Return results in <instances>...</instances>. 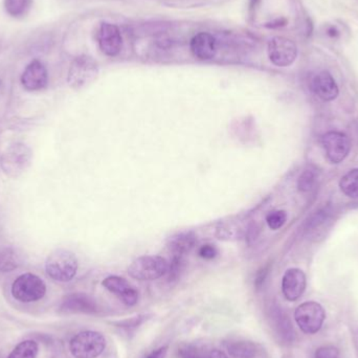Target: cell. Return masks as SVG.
I'll return each instance as SVG.
<instances>
[{
  "label": "cell",
  "instance_id": "obj_1",
  "mask_svg": "<svg viewBox=\"0 0 358 358\" xmlns=\"http://www.w3.org/2000/svg\"><path fill=\"white\" fill-rule=\"evenodd\" d=\"M45 271L55 281L62 283L71 281L77 275V257L71 250H56L46 259Z\"/></svg>",
  "mask_w": 358,
  "mask_h": 358
},
{
  "label": "cell",
  "instance_id": "obj_2",
  "mask_svg": "<svg viewBox=\"0 0 358 358\" xmlns=\"http://www.w3.org/2000/svg\"><path fill=\"white\" fill-rule=\"evenodd\" d=\"M33 162V151L22 143L10 145L0 157V167L6 176L17 178L22 176Z\"/></svg>",
  "mask_w": 358,
  "mask_h": 358
},
{
  "label": "cell",
  "instance_id": "obj_3",
  "mask_svg": "<svg viewBox=\"0 0 358 358\" xmlns=\"http://www.w3.org/2000/svg\"><path fill=\"white\" fill-rule=\"evenodd\" d=\"M106 348V340L100 332H79L71 338L69 350L75 358H98Z\"/></svg>",
  "mask_w": 358,
  "mask_h": 358
},
{
  "label": "cell",
  "instance_id": "obj_4",
  "mask_svg": "<svg viewBox=\"0 0 358 358\" xmlns=\"http://www.w3.org/2000/svg\"><path fill=\"white\" fill-rule=\"evenodd\" d=\"M10 292L13 298L18 302H37L45 296L46 284L41 278L34 273H23L15 280Z\"/></svg>",
  "mask_w": 358,
  "mask_h": 358
},
{
  "label": "cell",
  "instance_id": "obj_5",
  "mask_svg": "<svg viewBox=\"0 0 358 358\" xmlns=\"http://www.w3.org/2000/svg\"><path fill=\"white\" fill-rule=\"evenodd\" d=\"M168 268L169 263L163 257L144 256L130 264L128 273L138 281H153L167 275Z\"/></svg>",
  "mask_w": 358,
  "mask_h": 358
},
{
  "label": "cell",
  "instance_id": "obj_6",
  "mask_svg": "<svg viewBox=\"0 0 358 358\" xmlns=\"http://www.w3.org/2000/svg\"><path fill=\"white\" fill-rule=\"evenodd\" d=\"M99 75L98 63L92 57L81 55L73 59L67 75V83L73 90H82L92 84Z\"/></svg>",
  "mask_w": 358,
  "mask_h": 358
},
{
  "label": "cell",
  "instance_id": "obj_7",
  "mask_svg": "<svg viewBox=\"0 0 358 358\" xmlns=\"http://www.w3.org/2000/svg\"><path fill=\"white\" fill-rule=\"evenodd\" d=\"M325 319V309L317 302L303 303L294 313L296 324L306 334H315L319 332Z\"/></svg>",
  "mask_w": 358,
  "mask_h": 358
},
{
  "label": "cell",
  "instance_id": "obj_8",
  "mask_svg": "<svg viewBox=\"0 0 358 358\" xmlns=\"http://www.w3.org/2000/svg\"><path fill=\"white\" fill-rule=\"evenodd\" d=\"M267 54L269 60L275 66L287 67L296 61L298 57V46L292 40L277 36L268 42Z\"/></svg>",
  "mask_w": 358,
  "mask_h": 358
},
{
  "label": "cell",
  "instance_id": "obj_9",
  "mask_svg": "<svg viewBox=\"0 0 358 358\" xmlns=\"http://www.w3.org/2000/svg\"><path fill=\"white\" fill-rule=\"evenodd\" d=\"M100 308L92 296L84 292H75L63 299L59 313L62 315H98Z\"/></svg>",
  "mask_w": 358,
  "mask_h": 358
},
{
  "label": "cell",
  "instance_id": "obj_10",
  "mask_svg": "<svg viewBox=\"0 0 358 358\" xmlns=\"http://www.w3.org/2000/svg\"><path fill=\"white\" fill-rule=\"evenodd\" d=\"M322 144L325 149L326 157L332 164L342 163L350 152V140L343 132H327L322 138Z\"/></svg>",
  "mask_w": 358,
  "mask_h": 358
},
{
  "label": "cell",
  "instance_id": "obj_11",
  "mask_svg": "<svg viewBox=\"0 0 358 358\" xmlns=\"http://www.w3.org/2000/svg\"><path fill=\"white\" fill-rule=\"evenodd\" d=\"M21 84L27 92L44 90L48 84V73L45 65L40 60L31 61L21 75Z\"/></svg>",
  "mask_w": 358,
  "mask_h": 358
},
{
  "label": "cell",
  "instance_id": "obj_12",
  "mask_svg": "<svg viewBox=\"0 0 358 358\" xmlns=\"http://www.w3.org/2000/svg\"><path fill=\"white\" fill-rule=\"evenodd\" d=\"M99 45L106 56H117L123 46V38L119 27L113 23L103 22L99 31Z\"/></svg>",
  "mask_w": 358,
  "mask_h": 358
},
{
  "label": "cell",
  "instance_id": "obj_13",
  "mask_svg": "<svg viewBox=\"0 0 358 358\" xmlns=\"http://www.w3.org/2000/svg\"><path fill=\"white\" fill-rule=\"evenodd\" d=\"M103 286L115 294L126 306H134L138 302V292L129 282L117 275H110L103 281Z\"/></svg>",
  "mask_w": 358,
  "mask_h": 358
},
{
  "label": "cell",
  "instance_id": "obj_14",
  "mask_svg": "<svg viewBox=\"0 0 358 358\" xmlns=\"http://www.w3.org/2000/svg\"><path fill=\"white\" fill-rule=\"evenodd\" d=\"M306 275L299 268H290L282 279V292L290 302L299 300L306 289Z\"/></svg>",
  "mask_w": 358,
  "mask_h": 358
},
{
  "label": "cell",
  "instance_id": "obj_15",
  "mask_svg": "<svg viewBox=\"0 0 358 358\" xmlns=\"http://www.w3.org/2000/svg\"><path fill=\"white\" fill-rule=\"evenodd\" d=\"M269 317H271V328L277 336L278 340L282 344H292L294 342V338H296L294 334H294L292 322L285 311L282 310L280 307H273Z\"/></svg>",
  "mask_w": 358,
  "mask_h": 358
},
{
  "label": "cell",
  "instance_id": "obj_16",
  "mask_svg": "<svg viewBox=\"0 0 358 358\" xmlns=\"http://www.w3.org/2000/svg\"><path fill=\"white\" fill-rule=\"evenodd\" d=\"M311 90L315 92V96L325 102L336 100L340 92L336 80L328 71H321L315 76L311 81Z\"/></svg>",
  "mask_w": 358,
  "mask_h": 358
},
{
  "label": "cell",
  "instance_id": "obj_17",
  "mask_svg": "<svg viewBox=\"0 0 358 358\" xmlns=\"http://www.w3.org/2000/svg\"><path fill=\"white\" fill-rule=\"evenodd\" d=\"M191 52L199 60H210L216 55V39L208 33H199L191 40Z\"/></svg>",
  "mask_w": 358,
  "mask_h": 358
},
{
  "label": "cell",
  "instance_id": "obj_18",
  "mask_svg": "<svg viewBox=\"0 0 358 358\" xmlns=\"http://www.w3.org/2000/svg\"><path fill=\"white\" fill-rule=\"evenodd\" d=\"M197 243V236L193 231H181L168 240V248L173 256H182L193 250Z\"/></svg>",
  "mask_w": 358,
  "mask_h": 358
},
{
  "label": "cell",
  "instance_id": "obj_19",
  "mask_svg": "<svg viewBox=\"0 0 358 358\" xmlns=\"http://www.w3.org/2000/svg\"><path fill=\"white\" fill-rule=\"evenodd\" d=\"M227 349L229 355L235 358H255L258 355V346L250 341H229Z\"/></svg>",
  "mask_w": 358,
  "mask_h": 358
},
{
  "label": "cell",
  "instance_id": "obj_20",
  "mask_svg": "<svg viewBox=\"0 0 358 358\" xmlns=\"http://www.w3.org/2000/svg\"><path fill=\"white\" fill-rule=\"evenodd\" d=\"M39 347L35 341L27 340L19 343L8 358H37Z\"/></svg>",
  "mask_w": 358,
  "mask_h": 358
},
{
  "label": "cell",
  "instance_id": "obj_21",
  "mask_svg": "<svg viewBox=\"0 0 358 358\" xmlns=\"http://www.w3.org/2000/svg\"><path fill=\"white\" fill-rule=\"evenodd\" d=\"M33 0H4V8L14 18L24 17L31 10Z\"/></svg>",
  "mask_w": 358,
  "mask_h": 358
},
{
  "label": "cell",
  "instance_id": "obj_22",
  "mask_svg": "<svg viewBox=\"0 0 358 358\" xmlns=\"http://www.w3.org/2000/svg\"><path fill=\"white\" fill-rule=\"evenodd\" d=\"M340 187L343 193L348 197L358 198V169L351 170L340 181Z\"/></svg>",
  "mask_w": 358,
  "mask_h": 358
},
{
  "label": "cell",
  "instance_id": "obj_23",
  "mask_svg": "<svg viewBox=\"0 0 358 358\" xmlns=\"http://www.w3.org/2000/svg\"><path fill=\"white\" fill-rule=\"evenodd\" d=\"M20 264L18 255L13 248H6L0 250V271L1 273H10L18 268Z\"/></svg>",
  "mask_w": 358,
  "mask_h": 358
},
{
  "label": "cell",
  "instance_id": "obj_24",
  "mask_svg": "<svg viewBox=\"0 0 358 358\" xmlns=\"http://www.w3.org/2000/svg\"><path fill=\"white\" fill-rule=\"evenodd\" d=\"M317 171L315 168H308L301 174L298 180L299 191L309 192L313 189L319 178V173Z\"/></svg>",
  "mask_w": 358,
  "mask_h": 358
},
{
  "label": "cell",
  "instance_id": "obj_25",
  "mask_svg": "<svg viewBox=\"0 0 358 358\" xmlns=\"http://www.w3.org/2000/svg\"><path fill=\"white\" fill-rule=\"evenodd\" d=\"M185 267V259L182 256H173L168 268V280L169 282H174L178 280Z\"/></svg>",
  "mask_w": 358,
  "mask_h": 358
},
{
  "label": "cell",
  "instance_id": "obj_26",
  "mask_svg": "<svg viewBox=\"0 0 358 358\" xmlns=\"http://www.w3.org/2000/svg\"><path fill=\"white\" fill-rule=\"evenodd\" d=\"M286 220H287V214L285 210H273L266 217L267 224L273 231L281 229L285 224Z\"/></svg>",
  "mask_w": 358,
  "mask_h": 358
},
{
  "label": "cell",
  "instance_id": "obj_27",
  "mask_svg": "<svg viewBox=\"0 0 358 358\" xmlns=\"http://www.w3.org/2000/svg\"><path fill=\"white\" fill-rule=\"evenodd\" d=\"M149 319V315H140L138 317H131V319L124 320V321L115 322L117 327L122 328V329L127 330V331H131V330H136V328L140 327L145 321Z\"/></svg>",
  "mask_w": 358,
  "mask_h": 358
},
{
  "label": "cell",
  "instance_id": "obj_28",
  "mask_svg": "<svg viewBox=\"0 0 358 358\" xmlns=\"http://www.w3.org/2000/svg\"><path fill=\"white\" fill-rule=\"evenodd\" d=\"M178 355L180 358H203L201 350L193 344H183L179 347Z\"/></svg>",
  "mask_w": 358,
  "mask_h": 358
},
{
  "label": "cell",
  "instance_id": "obj_29",
  "mask_svg": "<svg viewBox=\"0 0 358 358\" xmlns=\"http://www.w3.org/2000/svg\"><path fill=\"white\" fill-rule=\"evenodd\" d=\"M315 358H340V351L334 346H323L317 349Z\"/></svg>",
  "mask_w": 358,
  "mask_h": 358
},
{
  "label": "cell",
  "instance_id": "obj_30",
  "mask_svg": "<svg viewBox=\"0 0 358 358\" xmlns=\"http://www.w3.org/2000/svg\"><path fill=\"white\" fill-rule=\"evenodd\" d=\"M198 254L206 260H213L218 255V250H217L216 246L212 245V244H206V245H202L199 248Z\"/></svg>",
  "mask_w": 358,
  "mask_h": 358
},
{
  "label": "cell",
  "instance_id": "obj_31",
  "mask_svg": "<svg viewBox=\"0 0 358 358\" xmlns=\"http://www.w3.org/2000/svg\"><path fill=\"white\" fill-rule=\"evenodd\" d=\"M267 273H268V268H267V267H264V268L259 271L256 280H255V286H256L257 288H260L262 284L264 283Z\"/></svg>",
  "mask_w": 358,
  "mask_h": 358
},
{
  "label": "cell",
  "instance_id": "obj_32",
  "mask_svg": "<svg viewBox=\"0 0 358 358\" xmlns=\"http://www.w3.org/2000/svg\"><path fill=\"white\" fill-rule=\"evenodd\" d=\"M168 347L164 346L161 348L157 349V350L152 351L147 358H166L167 355Z\"/></svg>",
  "mask_w": 358,
  "mask_h": 358
},
{
  "label": "cell",
  "instance_id": "obj_33",
  "mask_svg": "<svg viewBox=\"0 0 358 358\" xmlns=\"http://www.w3.org/2000/svg\"><path fill=\"white\" fill-rule=\"evenodd\" d=\"M204 358H229V357L223 351L215 349V350L210 351Z\"/></svg>",
  "mask_w": 358,
  "mask_h": 358
},
{
  "label": "cell",
  "instance_id": "obj_34",
  "mask_svg": "<svg viewBox=\"0 0 358 358\" xmlns=\"http://www.w3.org/2000/svg\"><path fill=\"white\" fill-rule=\"evenodd\" d=\"M327 34L332 38H336L338 35H340V31L336 29V27H329L327 29Z\"/></svg>",
  "mask_w": 358,
  "mask_h": 358
},
{
  "label": "cell",
  "instance_id": "obj_35",
  "mask_svg": "<svg viewBox=\"0 0 358 358\" xmlns=\"http://www.w3.org/2000/svg\"><path fill=\"white\" fill-rule=\"evenodd\" d=\"M0 84H1V82H0Z\"/></svg>",
  "mask_w": 358,
  "mask_h": 358
}]
</instances>
